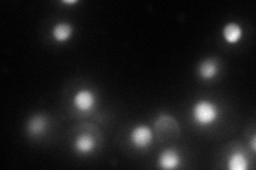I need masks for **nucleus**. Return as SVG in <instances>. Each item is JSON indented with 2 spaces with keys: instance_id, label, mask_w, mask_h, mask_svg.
Listing matches in <instances>:
<instances>
[{
  "instance_id": "nucleus-5",
  "label": "nucleus",
  "mask_w": 256,
  "mask_h": 170,
  "mask_svg": "<svg viewBox=\"0 0 256 170\" xmlns=\"http://www.w3.org/2000/svg\"><path fill=\"white\" fill-rule=\"evenodd\" d=\"M182 163V156L178 150L168 148L160 152L158 157V166L164 170H174L178 168Z\"/></svg>"
},
{
  "instance_id": "nucleus-2",
  "label": "nucleus",
  "mask_w": 256,
  "mask_h": 170,
  "mask_svg": "<svg viewBox=\"0 0 256 170\" xmlns=\"http://www.w3.org/2000/svg\"><path fill=\"white\" fill-rule=\"evenodd\" d=\"M154 130L162 141H172L180 134V125L172 116L162 114L155 121Z\"/></svg>"
},
{
  "instance_id": "nucleus-8",
  "label": "nucleus",
  "mask_w": 256,
  "mask_h": 170,
  "mask_svg": "<svg viewBox=\"0 0 256 170\" xmlns=\"http://www.w3.org/2000/svg\"><path fill=\"white\" fill-rule=\"evenodd\" d=\"M244 35V30L239 23L235 21L228 22L222 29V36L226 43L230 45H236L242 40Z\"/></svg>"
},
{
  "instance_id": "nucleus-6",
  "label": "nucleus",
  "mask_w": 256,
  "mask_h": 170,
  "mask_svg": "<svg viewBox=\"0 0 256 170\" xmlns=\"http://www.w3.org/2000/svg\"><path fill=\"white\" fill-rule=\"evenodd\" d=\"M96 140L89 133H82L78 135L73 144V147L78 155H90L96 148Z\"/></svg>"
},
{
  "instance_id": "nucleus-13",
  "label": "nucleus",
  "mask_w": 256,
  "mask_h": 170,
  "mask_svg": "<svg viewBox=\"0 0 256 170\" xmlns=\"http://www.w3.org/2000/svg\"><path fill=\"white\" fill-rule=\"evenodd\" d=\"M256 136H253V140H252V150L255 151L256 150Z\"/></svg>"
},
{
  "instance_id": "nucleus-10",
  "label": "nucleus",
  "mask_w": 256,
  "mask_h": 170,
  "mask_svg": "<svg viewBox=\"0 0 256 170\" xmlns=\"http://www.w3.org/2000/svg\"><path fill=\"white\" fill-rule=\"evenodd\" d=\"M73 26L68 21L57 22L52 30V36L54 42L57 43H66L73 36Z\"/></svg>"
},
{
  "instance_id": "nucleus-1",
  "label": "nucleus",
  "mask_w": 256,
  "mask_h": 170,
  "mask_svg": "<svg viewBox=\"0 0 256 170\" xmlns=\"http://www.w3.org/2000/svg\"><path fill=\"white\" fill-rule=\"evenodd\" d=\"M191 115L196 126L207 128L217 123L220 117V111L218 105L214 102L202 99L194 104L191 110Z\"/></svg>"
},
{
  "instance_id": "nucleus-4",
  "label": "nucleus",
  "mask_w": 256,
  "mask_h": 170,
  "mask_svg": "<svg viewBox=\"0 0 256 170\" xmlns=\"http://www.w3.org/2000/svg\"><path fill=\"white\" fill-rule=\"evenodd\" d=\"M72 103L77 112L86 114V113L93 111L95 108L96 96L89 88H82L75 93Z\"/></svg>"
},
{
  "instance_id": "nucleus-11",
  "label": "nucleus",
  "mask_w": 256,
  "mask_h": 170,
  "mask_svg": "<svg viewBox=\"0 0 256 170\" xmlns=\"http://www.w3.org/2000/svg\"><path fill=\"white\" fill-rule=\"evenodd\" d=\"M226 165L230 170H246L249 167V161L242 152H232L228 158Z\"/></svg>"
},
{
  "instance_id": "nucleus-9",
  "label": "nucleus",
  "mask_w": 256,
  "mask_h": 170,
  "mask_svg": "<svg viewBox=\"0 0 256 170\" xmlns=\"http://www.w3.org/2000/svg\"><path fill=\"white\" fill-rule=\"evenodd\" d=\"M48 128V120L42 114H36L32 116L27 124V132L34 137H38L45 134Z\"/></svg>"
},
{
  "instance_id": "nucleus-7",
  "label": "nucleus",
  "mask_w": 256,
  "mask_h": 170,
  "mask_svg": "<svg viewBox=\"0 0 256 170\" xmlns=\"http://www.w3.org/2000/svg\"><path fill=\"white\" fill-rule=\"evenodd\" d=\"M198 77L204 81H212L219 75V63L216 59H205L198 66Z\"/></svg>"
},
{
  "instance_id": "nucleus-12",
  "label": "nucleus",
  "mask_w": 256,
  "mask_h": 170,
  "mask_svg": "<svg viewBox=\"0 0 256 170\" xmlns=\"http://www.w3.org/2000/svg\"><path fill=\"white\" fill-rule=\"evenodd\" d=\"M64 4H76L78 3L77 0H70V1H62Z\"/></svg>"
},
{
  "instance_id": "nucleus-3",
  "label": "nucleus",
  "mask_w": 256,
  "mask_h": 170,
  "mask_svg": "<svg viewBox=\"0 0 256 170\" xmlns=\"http://www.w3.org/2000/svg\"><path fill=\"white\" fill-rule=\"evenodd\" d=\"M154 134L152 129L146 125L136 126L130 134V143L134 149L146 150L153 143Z\"/></svg>"
}]
</instances>
